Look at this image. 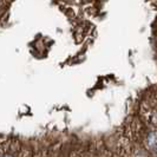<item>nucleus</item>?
I'll return each instance as SVG.
<instances>
[{
  "instance_id": "obj_1",
  "label": "nucleus",
  "mask_w": 157,
  "mask_h": 157,
  "mask_svg": "<svg viewBox=\"0 0 157 157\" xmlns=\"http://www.w3.org/2000/svg\"><path fill=\"white\" fill-rule=\"evenodd\" d=\"M156 134L152 132L148 136V145L152 147V149H156Z\"/></svg>"
}]
</instances>
